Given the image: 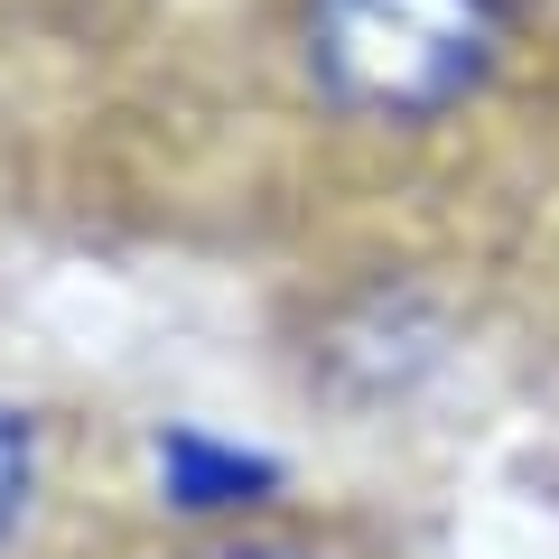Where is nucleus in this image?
Masks as SVG:
<instances>
[{"label":"nucleus","mask_w":559,"mask_h":559,"mask_svg":"<svg viewBox=\"0 0 559 559\" xmlns=\"http://www.w3.org/2000/svg\"><path fill=\"white\" fill-rule=\"evenodd\" d=\"M503 38H513L503 0H308L299 10L308 84L345 121H392V131L457 112L503 66Z\"/></svg>","instance_id":"nucleus-1"},{"label":"nucleus","mask_w":559,"mask_h":559,"mask_svg":"<svg viewBox=\"0 0 559 559\" xmlns=\"http://www.w3.org/2000/svg\"><path fill=\"white\" fill-rule=\"evenodd\" d=\"M205 559H299V550H271V540H242V550H205Z\"/></svg>","instance_id":"nucleus-4"},{"label":"nucleus","mask_w":559,"mask_h":559,"mask_svg":"<svg viewBox=\"0 0 559 559\" xmlns=\"http://www.w3.org/2000/svg\"><path fill=\"white\" fill-rule=\"evenodd\" d=\"M28 495H38V439H28L20 411H0V540L20 532Z\"/></svg>","instance_id":"nucleus-3"},{"label":"nucleus","mask_w":559,"mask_h":559,"mask_svg":"<svg viewBox=\"0 0 559 559\" xmlns=\"http://www.w3.org/2000/svg\"><path fill=\"white\" fill-rule=\"evenodd\" d=\"M159 485L205 513V503H252V485H271V466L234 457V448H215V439H197V429H178V439L159 448Z\"/></svg>","instance_id":"nucleus-2"}]
</instances>
